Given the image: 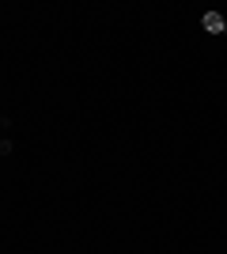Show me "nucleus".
I'll return each instance as SVG.
<instances>
[{
    "label": "nucleus",
    "instance_id": "nucleus-1",
    "mask_svg": "<svg viewBox=\"0 0 227 254\" xmlns=\"http://www.w3.org/2000/svg\"><path fill=\"white\" fill-rule=\"evenodd\" d=\"M201 23H205L208 34H227V19L220 15V11H205V19H201Z\"/></svg>",
    "mask_w": 227,
    "mask_h": 254
}]
</instances>
